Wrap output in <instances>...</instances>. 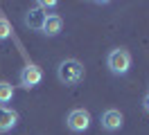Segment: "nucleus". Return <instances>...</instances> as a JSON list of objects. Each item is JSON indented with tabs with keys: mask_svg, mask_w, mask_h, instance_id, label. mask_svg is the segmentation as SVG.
Segmentation results:
<instances>
[{
	"mask_svg": "<svg viewBox=\"0 0 149 135\" xmlns=\"http://www.w3.org/2000/svg\"><path fill=\"white\" fill-rule=\"evenodd\" d=\"M61 29H63V18L59 16V14H47L41 34H45L47 38H54V36L61 34Z\"/></svg>",
	"mask_w": 149,
	"mask_h": 135,
	"instance_id": "obj_8",
	"label": "nucleus"
},
{
	"mask_svg": "<svg viewBox=\"0 0 149 135\" xmlns=\"http://www.w3.org/2000/svg\"><path fill=\"white\" fill-rule=\"evenodd\" d=\"M16 95V90L11 86L9 81H0V106H5V104H9L11 99Z\"/></svg>",
	"mask_w": 149,
	"mask_h": 135,
	"instance_id": "obj_9",
	"label": "nucleus"
},
{
	"mask_svg": "<svg viewBox=\"0 0 149 135\" xmlns=\"http://www.w3.org/2000/svg\"><path fill=\"white\" fill-rule=\"evenodd\" d=\"M18 126V113L9 106H0V133H9Z\"/></svg>",
	"mask_w": 149,
	"mask_h": 135,
	"instance_id": "obj_7",
	"label": "nucleus"
},
{
	"mask_svg": "<svg viewBox=\"0 0 149 135\" xmlns=\"http://www.w3.org/2000/svg\"><path fill=\"white\" fill-rule=\"evenodd\" d=\"M100 126H102V131L106 133H115V131H120L122 126H124V115H122L118 108H106L100 117Z\"/></svg>",
	"mask_w": 149,
	"mask_h": 135,
	"instance_id": "obj_5",
	"label": "nucleus"
},
{
	"mask_svg": "<svg viewBox=\"0 0 149 135\" xmlns=\"http://www.w3.org/2000/svg\"><path fill=\"white\" fill-rule=\"evenodd\" d=\"M43 81V70L38 68L36 63H27L23 70L18 72V83L23 86V88H36L38 83Z\"/></svg>",
	"mask_w": 149,
	"mask_h": 135,
	"instance_id": "obj_4",
	"label": "nucleus"
},
{
	"mask_svg": "<svg viewBox=\"0 0 149 135\" xmlns=\"http://www.w3.org/2000/svg\"><path fill=\"white\" fill-rule=\"evenodd\" d=\"M11 36V25L7 18H0V41H7Z\"/></svg>",
	"mask_w": 149,
	"mask_h": 135,
	"instance_id": "obj_10",
	"label": "nucleus"
},
{
	"mask_svg": "<svg viewBox=\"0 0 149 135\" xmlns=\"http://www.w3.org/2000/svg\"><path fill=\"white\" fill-rule=\"evenodd\" d=\"M91 122H93V117H91V113L86 108H72L65 115V126L72 133H86L91 128Z\"/></svg>",
	"mask_w": 149,
	"mask_h": 135,
	"instance_id": "obj_3",
	"label": "nucleus"
},
{
	"mask_svg": "<svg viewBox=\"0 0 149 135\" xmlns=\"http://www.w3.org/2000/svg\"><path fill=\"white\" fill-rule=\"evenodd\" d=\"M45 16L47 14H43L38 7H32L23 14V25L27 27V29H32V32H41V29H43V23H45Z\"/></svg>",
	"mask_w": 149,
	"mask_h": 135,
	"instance_id": "obj_6",
	"label": "nucleus"
},
{
	"mask_svg": "<svg viewBox=\"0 0 149 135\" xmlns=\"http://www.w3.org/2000/svg\"><path fill=\"white\" fill-rule=\"evenodd\" d=\"M56 5H59L56 0H38V2H36V7L41 9L43 14H47V11H52V9H56Z\"/></svg>",
	"mask_w": 149,
	"mask_h": 135,
	"instance_id": "obj_11",
	"label": "nucleus"
},
{
	"mask_svg": "<svg viewBox=\"0 0 149 135\" xmlns=\"http://www.w3.org/2000/svg\"><path fill=\"white\" fill-rule=\"evenodd\" d=\"M142 108H145V113H149V92L145 95V99H142Z\"/></svg>",
	"mask_w": 149,
	"mask_h": 135,
	"instance_id": "obj_12",
	"label": "nucleus"
},
{
	"mask_svg": "<svg viewBox=\"0 0 149 135\" xmlns=\"http://www.w3.org/2000/svg\"><path fill=\"white\" fill-rule=\"evenodd\" d=\"M131 63H133V59H131V52L127 47H113L111 52L106 54V68H109V72L115 74V77L129 74Z\"/></svg>",
	"mask_w": 149,
	"mask_h": 135,
	"instance_id": "obj_2",
	"label": "nucleus"
},
{
	"mask_svg": "<svg viewBox=\"0 0 149 135\" xmlns=\"http://www.w3.org/2000/svg\"><path fill=\"white\" fill-rule=\"evenodd\" d=\"M84 77H86V68L77 59H63L56 65V79L63 86H77L84 81Z\"/></svg>",
	"mask_w": 149,
	"mask_h": 135,
	"instance_id": "obj_1",
	"label": "nucleus"
}]
</instances>
